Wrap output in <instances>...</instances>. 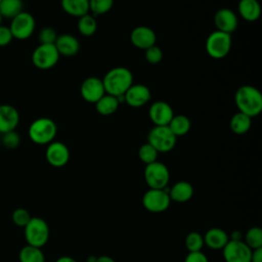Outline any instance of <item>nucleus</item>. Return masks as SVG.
<instances>
[{"instance_id":"f257e3e1","label":"nucleus","mask_w":262,"mask_h":262,"mask_svg":"<svg viewBox=\"0 0 262 262\" xmlns=\"http://www.w3.org/2000/svg\"><path fill=\"white\" fill-rule=\"evenodd\" d=\"M234 102L238 112L250 118L258 116L262 112V94L252 85H243L234 94Z\"/></svg>"},{"instance_id":"f03ea898","label":"nucleus","mask_w":262,"mask_h":262,"mask_svg":"<svg viewBox=\"0 0 262 262\" xmlns=\"http://www.w3.org/2000/svg\"><path fill=\"white\" fill-rule=\"evenodd\" d=\"M102 83L106 94L119 97L133 84V75L127 68L116 67L104 75Z\"/></svg>"},{"instance_id":"7ed1b4c3","label":"nucleus","mask_w":262,"mask_h":262,"mask_svg":"<svg viewBox=\"0 0 262 262\" xmlns=\"http://www.w3.org/2000/svg\"><path fill=\"white\" fill-rule=\"evenodd\" d=\"M57 132V126L49 118H38L32 122L28 133L30 139L39 145L49 144L53 141Z\"/></svg>"},{"instance_id":"20e7f679","label":"nucleus","mask_w":262,"mask_h":262,"mask_svg":"<svg viewBox=\"0 0 262 262\" xmlns=\"http://www.w3.org/2000/svg\"><path fill=\"white\" fill-rule=\"evenodd\" d=\"M25 228V238L28 245L42 248L49 238V226L47 222L39 217H32Z\"/></svg>"},{"instance_id":"39448f33","label":"nucleus","mask_w":262,"mask_h":262,"mask_svg":"<svg viewBox=\"0 0 262 262\" xmlns=\"http://www.w3.org/2000/svg\"><path fill=\"white\" fill-rule=\"evenodd\" d=\"M231 36L230 34L223 33L220 31L212 32L206 40V51L215 59L225 57L231 49Z\"/></svg>"},{"instance_id":"423d86ee","label":"nucleus","mask_w":262,"mask_h":262,"mask_svg":"<svg viewBox=\"0 0 262 262\" xmlns=\"http://www.w3.org/2000/svg\"><path fill=\"white\" fill-rule=\"evenodd\" d=\"M176 138L168 126H155L147 134V142L158 152H168L173 149L176 144Z\"/></svg>"},{"instance_id":"0eeeda50","label":"nucleus","mask_w":262,"mask_h":262,"mask_svg":"<svg viewBox=\"0 0 262 262\" xmlns=\"http://www.w3.org/2000/svg\"><path fill=\"white\" fill-rule=\"evenodd\" d=\"M143 175L146 184L152 189H163L167 187L170 179L167 166L158 161L146 165Z\"/></svg>"},{"instance_id":"6e6552de","label":"nucleus","mask_w":262,"mask_h":262,"mask_svg":"<svg viewBox=\"0 0 262 262\" xmlns=\"http://www.w3.org/2000/svg\"><path fill=\"white\" fill-rule=\"evenodd\" d=\"M165 187L163 189L149 188L142 196L143 207L151 213H162L166 211L171 203L169 196V189Z\"/></svg>"},{"instance_id":"1a4fd4ad","label":"nucleus","mask_w":262,"mask_h":262,"mask_svg":"<svg viewBox=\"0 0 262 262\" xmlns=\"http://www.w3.org/2000/svg\"><path fill=\"white\" fill-rule=\"evenodd\" d=\"M59 56L54 44H40L33 51L32 62L40 70H48L57 63Z\"/></svg>"},{"instance_id":"9d476101","label":"nucleus","mask_w":262,"mask_h":262,"mask_svg":"<svg viewBox=\"0 0 262 262\" xmlns=\"http://www.w3.org/2000/svg\"><path fill=\"white\" fill-rule=\"evenodd\" d=\"M34 16L26 11H21L16 16L11 18L9 26L12 37L17 40H26L32 36L35 30Z\"/></svg>"},{"instance_id":"9b49d317","label":"nucleus","mask_w":262,"mask_h":262,"mask_svg":"<svg viewBox=\"0 0 262 262\" xmlns=\"http://www.w3.org/2000/svg\"><path fill=\"white\" fill-rule=\"evenodd\" d=\"M225 262H251L252 250L242 241L229 239L222 249Z\"/></svg>"},{"instance_id":"f8f14e48","label":"nucleus","mask_w":262,"mask_h":262,"mask_svg":"<svg viewBox=\"0 0 262 262\" xmlns=\"http://www.w3.org/2000/svg\"><path fill=\"white\" fill-rule=\"evenodd\" d=\"M45 157L49 165L55 168L63 167L70 160V150L68 146L60 141H52L47 145Z\"/></svg>"},{"instance_id":"ddd939ff","label":"nucleus","mask_w":262,"mask_h":262,"mask_svg":"<svg viewBox=\"0 0 262 262\" xmlns=\"http://www.w3.org/2000/svg\"><path fill=\"white\" fill-rule=\"evenodd\" d=\"M80 93L84 100L90 103H95L105 94L102 80L97 77L86 78L81 84Z\"/></svg>"},{"instance_id":"4468645a","label":"nucleus","mask_w":262,"mask_h":262,"mask_svg":"<svg viewBox=\"0 0 262 262\" xmlns=\"http://www.w3.org/2000/svg\"><path fill=\"white\" fill-rule=\"evenodd\" d=\"M124 101L132 107H140L150 100V90L143 84H132L123 95Z\"/></svg>"},{"instance_id":"2eb2a0df","label":"nucleus","mask_w":262,"mask_h":262,"mask_svg":"<svg viewBox=\"0 0 262 262\" xmlns=\"http://www.w3.org/2000/svg\"><path fill=\"white\" fill-rule=\"evenodd\" d=\"M148 116L155 126H167L173 118L174 112L169 103L158 100L149 106Z\"/></svg>"},{"instance_id":"dca6fc26","label":"nucleus","mask_w":262,"mask_h":262,"mask_svg":"<svg viewBox=\"0 0 262 262\" xmlns=\"http://www.w3.org/2000/svg\"><path fill=\"white\" fill-rule=\"evenodd\" d=\"M131 43L139 49H147L156 45L157 35L155 31L146 26H138L134 28L130 34Z\"/></svg>"},{"instance_id":"f3484780","label":"nucleus","mask_w":262,"mask_h":262,"mask_svg":"<svg viewBox=\"0 0 262 262\" xmlns=\"http://www.w3.org/2000/svg\"><path fill=\"white\" fill-rule=\"evenodd\" d=\"M214 24L217 31L231 34L237 28L238 20L236 14L229 8H221L214 15Z\"/></svg>"},{"instance_id":"a211bd4d","label":"nucleus","mask_w":262,"mask_h":262,"mask_svg":"<svg viewBox=\"0 0 262 262\" xmlns=\"http://www.w3.org/2000/svg\"><path fill=\"white\" fill-rule=\"evenodd\" d=\"M19 123V114L17 110L10 104L0 105V133L15 130Z\"/></svg>"},{"instance_id":"6ab92c4d","label":"nucleus","mask_w":262,"mask_h":262,"mask_svg":"<svg viewBox=\"0 0 262 262\" xmlns=\"http://www.w3.org/2000/svg\"><path fill=\"white\" fill-rule=\"evenodd\" d=\"M204 237V244L212 250H222L229 241L227 232L219 227L209 228Z\"/></svg>"},{"instance_id":"aec40b11","label":"nucleus","mask_w":262,"mask_h":262,"mask_svg":"<svg viewBox=\"0 0 262 262\" xmlns=\"http://www.w3.org/2000/svg\"><path fill=\"white\" fill-rule=\"evenodd\" d=\"M59 55L73 56L78 53L80 49V43L76 37L70 34H62L57 36L54 43Z\"/></svg>"},{"instance_id":"412c9836","label":"nucleus","mask_w":262,"mask_h":262,"mask_svg":"<svg viewBox=\"0 0 262 262\" xmlns=\"http://www.w3.org/2000/svg\"><path fill=\"white\" fill-rule=\"evenodd\" d=\"M193 195L192 185L184 180L176 182L169 189V196L171 201L176 203H185L189 201Z\"/></svg>"},{"instance_id":"4be33fe9","label":"nucleus","mask_w":262,"mask_h":262,"mask_svg":"<svg viewBox=\"0 0 262 262\" xmlns=\"http://www.w3.org/2000/svg\"><path fill=\"white\" fill-rule=\"evenodd\" d=\"M238 13L247 21H255L261 15V6L258 0H239Z\"/></svg>"},{"instance_id":"5701e85b","label":"nucleus","mask_w":262,"mask_h":262,"mask_svg":"<svg viewBox=\"0 0 262 262\" xmlns=\"http://www.w3.org/2000/svg\"><path fill=\"white\" fill-rule=\"evenodd\" d=\"M63 11L72 16H83L89 13V0H61Z\"/></svg>"},{"instance_id":"b1692460","label":"nucleus","mask_w":262,"mask_h":262,"mask_svg":"<svg viewBox=\"0 0 262 262\" xmlns=\"http://www.w3.org/2000/svg\"><path fill=\"white\" fill-rule=\"evenodd\" d=\"M94 104H95V108L98 114H100L102 116H110L118 110L120 101H119L118 97L105 93Z\"/></svg>"},{"instance_id":"393cba45","label":"nucleus","mask_w":262,"mask_h":262,"mask_svg":"<svg viewBox=\"0 0 262 262\" xmlns=\"http://www.w3.org/2000/svg\"><path fill=\"white\" fill-rule=\"evenodd\" d=\"M252 125V118H250L249 116L237 112L236 114H234L229 122V127L231 129V131L235 134H245L247 133Z\"/></svg>"},{"instance_id":"a878e982","label":"nucleus","mask_w":262,"mask_h":262,"mask_svg":"<svg viewBox=\"0 0 262 262\" xmlns=\"http://www.w3.org/2000/svg\"><path fill=\"white\" fill-rule=\"evenodd\" d=\"M172 133L178 137L185 135L190 129V120L184 115H174L170 123L167 125Z\"/></svg>"},{"instance_id":"bb28decb","label":"nucleus","mask_w":262,"mask_h":262,"mask_svg":"<svg viewBox=\"0 0 262 262\" xmlns=\"http://www.w3.org/2000/svg\"><path fill=\"white\" fill-rule=\"evenodd\" d=\"M19 262H45V256L41 248L27 245L19 251Z\"/></svg>"},{"instance_id":"cd10ccee","label":"nucleus","mask_w":262,"mask_h":262,"mask_svg":"<svg viewBox=\"0 0 262 262\" xmlns=\"http://www.w3.org/2000/svg\"><path fill=\"white\" fill-rule=\"evenodd\" d=\"M23 11L21 0H2L0 2V14L2 17L13 18Z\"/></svg>"},{"instance_id":"c85d7f7f","label":"nucleus","mask_w":262,"mask_h":262,"mask_svg":"<svg viewBox=\"0 0 262 262\" xmlns=\"http://www.w3.org/2000/svg\"><path fill=\"white\" fill-rule=\"evenodd\" d=\"M77 27H78V31L81 35L89 37V36H92L96 32L97 21L93 15L87 13V14L79 17Z\"/></svg>"},{"instance_id":"c756f323","label":"nucleus","mask_w":262,"mask_h":262,"mask_svg":"<svg viewBox=\"0 0 262 262\" xmlns=\"http://www.w3.org/2000/svg\"><path fill=\"white\" fill-rule=\"evenodd\" d=\"M244 242L251 250L262 248V229L259 226L251 227L246 232Z\"/></svg>"},{"instance_id":"7c9ffc66","label":"nucleus","mask_w":262,"mask_h":262,"mask_svg":"<svg viewBox=\"0 0 262 262\" xmlns=\"http://www.w3.org/2000/svg\"><path fill=\"white\" fill-rule=\"evenodd\" d=\"M185 248L187 249L188 253L190 252H200L204 247V237L200 232L191 231L189 232L184 241Z\"/></svg>"},{"instance_id":"2f4dec72","label":"nucleus","mask_w":262,"mask_h":262,"mask_svg":"<svg viewBox=\"0 0 262 262\" xmlns=\"http://www.w3.org/2000/svg\"><path fill=\"white\" fill-rule=\"evenodd\" d=\"M158 154L159 152L157 151V149L152 145H150L148 142L142 144L138 149V157L140 161L145 165L156 162L158 158Z\"/></svg>"},{"instance_id":"473e14b6","label":"nucleus","mask_w":262,"mask_h":262,"mask_svg":"<svg viewBox=\"0 0 262 262\" xmlns=\"http://www.w3.org/2000/svg\"><path fill=\"white\" fill-rule=\"evenodd\" d=\"M114 5V0H89V11L96 15L108 12Z\"/></svg>"},{"instance_id":"72a5a7b5","label":"nucleus","mask_w":262,"mask_h":262,"mask_svg":"<svg viewBox=\"0 0 262 262\" xmlns=\"http://www.w3.org/2000/svg\"><path fill=\"white\" fill-rule=\"evenodd\" d=\"M0 143H2L6 148L13 149L19 145L20 136L15 130L8 131L6 133L1 134V142Z\"/></svg>"},{"instance_id":"f704fd0d","label":"nucleus","mask_w":262,"mask_h":262,"mask_svg":"<svg viewBox=\"0 0 262 262\" xmlns=\"http://www.w3.org/2000/svg\"><path fill=\"white\" fill-rule=\"evenodd\" d=\"M11 218H12V222L15 225H17L19 227H25L29 223V221L31 220L32 217L28 210H26L24 208H17L12 212Z\"/></svg>"},{"instance_id":"c9c22d12","label":"nucleus","mask_w":262,"mask_h":262,"mask_svg":"<svg viewBox=\"0 0 262 262\" xmlns=\"http://www.w3.org/2000/svg\"><path fill=\"white\" fill-rule=\"evenodd\" d=\"M144 57H145L147 62H149L151 64H156V63H159L162 60V58H163V51L157 45H152L149 48L145 49Z\"/></svg>"},{"instance_id":"e433bc0d","label":"nucleus","mask_w":262,"mask_h":262,"mask_svg":"<svg viewBox=\"0 0 262 262\" xmlns=\"http://www.w3.org/2000/svg\"><path fill=\"white\" fill-rule=\"evenodd\" d=\"M57 38V34L54 29L50 27L43 28L39 33L40 44H54Z\"/></svg>"},{"instance_id":"4c0bfd02","label":"nucleus","mask_w":262,"mask_h":262,"mask_svg":"<svg viewBox=\"0 0 262 262\" xmlns=\"http://www.w3.org/2000/svg\"><path fill=\"white\" fill-rule=\"evenodd\" d=\"M12 39L13 37L9 27L0 26V47L7 46L12 41Z\"/></svg>"},{"instance_id":"58836bf2","label":"nucleus","mask_w":262,"mask_h":262,"mask_svg":"<svg viewBox=\"0 0 262 262\" xmlns=\"http://www.w3.org/2000/svg\"><path fill=\"white\" fill-rule=\"evenodd\" d=\"M184 262H209L207 256L202 252H190L184 259Z\"/></svg>"},{"instance_id":"ea45409f","label":"nucleus","mask_w":262,"mask_h":262,"mask_svg":"<svg viewBox=\"0 0 262 262\" xmlns=\"http://www.w3.org/2000/svg\"><path fill=\"white\" fill-rule=\"evenodd\" d=\"M251 262H262V248L252 250Z\"/></svg>"},{"instance_id":"a19ab883","label":"nucleus","mask_w":262,"mask_h":262,"mask_svg":"<svg viewBox=\"0 0 262 262\" xmlns=\"http://www.w3.org/2000/svg\"><path fill=\"white\" fill-rule=\"evenodd\" d=\"M229 239H232V241H242V239H243V234H242L241 231L234 230V231L231 232Z\"/></svg>"},{"instance_id":"79ce46f5","label":"nucleus","mask_w":262,"mask_h":262,"mask_svg":"<svg viewBox=\"0 0 262 262\" xmlns=\"http://www.w3.org/2000/svg\"><path fill=\"white\" fill-rule=\"evenodd\" d=\"M95 262H116L112 257L110 256H105V255H102V256H99L96 258V261Z\"/></svg>"},{"instance_id":"37998d69","label":"nucleus","mask_w":262,"mask_h":262,"mask_svg":"<svg viewBox=\"0 0 262 262\" xmlns=\"http://www.w3.org/2000/svg\"><path fill=\"white\" fill-rule=\"evenodd\" d=\"M55 262H77V261L70 256H61Z\"/></svg>"},{"instance_id":"c03bdc74","label":"nucleus","mask_w":262,"mask_h":262,"mask_svg":"<svg viewBox=\"0 0 262 262\" xmlns=\"http://www.w3.org/2000/svg\"><path fill=\"white\" fill-rule=\"evenodd\" d=\"M96 258H97V257H95V256H91V257L88 258L87 262H95V261H96Z\"/></svg>"},{"instance_id":"a18cd8bd","label":"nucleus","mask_w":262,"mask_h":262,"mask_svg":"<svg viewBox=\"0 0 262 262\" xmlns=\"http://www.w3.org/2000/svg\"><path fill=\"white\" fill-rule=\"evenodd\" d=\"M2 18H3V17H2V15L0 14V26H1V21H2Z\"/></svg>"},{"instance_id":"49530a36","label":"nucleus","mask_w":262,"mask_h":262,"mask_svg":"<svg viewBox=\"0 0 262 262\" xmlns=\"http://www.w3.org/2000/svg\"><path fill=\"white\" fill-rule=\"evenodd\" d=\"M0 142H1V133H0Z\"/></svg>"},{"instance_id":"de8ad7c7","label":"nucleus","mask_w":262,"mask_h":262,"mask_svg":"<svg viewBox=\"0 0 262 262\" xmlns=\"http://www.w3.org/2000/svg\"><path fill=\"white\" fill-rule=\"evenodd\" d=\"M1 1H2V0H0V2H1Z\"/></svg>"}]
</instances>
